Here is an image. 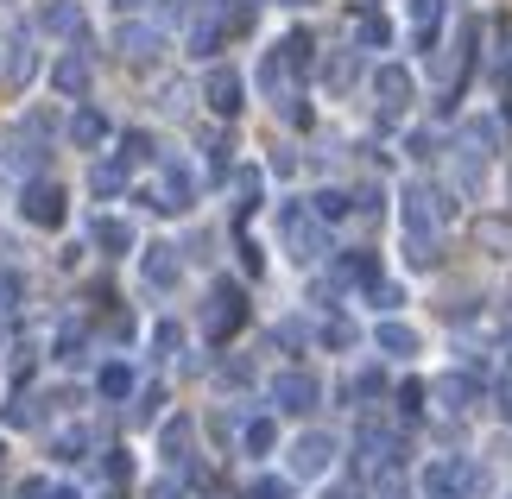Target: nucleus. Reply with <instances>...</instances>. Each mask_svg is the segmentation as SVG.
Instances as JSON below:
<instances>
[{
	"label": "nucleus",
	"mask_w": 512,
	"mask_h": 499,
	"mask_svg": "<svg viewBox=\"0 0 512 499\" xmlns=\"http://www.w3.org/2000/svg\"><path fill=\"white\" fill-rule=\"evenodd\" d=\"M279 228H285V253L298 259V266H317V259H323L329 234H323V222H317V215H310V209L285 203V209H279Z\"/></svg>",
	"instance_id": "nucleus-1"
},
{
	"label": "nucleus",
	"mask_w": 512,
	"mask_h": 499,
	"mask_svg": "<svg viewBox=\"0 0 512 499\" xmlns=\"http://www.w3.org/2000/svg\"><path fill=\"white\" fill-rule=\"evenodd\" d=\"M285 468L298 474V481H323V474L336 468V436H329V430H304L298 443H291Z\"/></svg>",
	"instance_id": "nucleus-2"
},
{
	"label": "nucleus",
	"mask_w": 512,
	"mask_h": 499,
	"mask_svg": "<svg viewBox=\"0 0 512 499\" xmlns=\"http://www.w3.org/2000/svg\"><path fill=\"white\" fill-rule=\"evenodd\" d=\"M449 196L443 190H430V184H405V228L411 234H437L443 222H449Z\"/></svg>",
	"instance_id": "nucleus-3"
},
{
	"label": "nucleus",
	"mask_w": 512,
	"mask_h": 499,
	"mask_svg": "<svg viewBox=\"0 0 512 499\" xmlns=\"http://www.w3.org/2000/svg\"><path fill=\"white\" fill-rule=\"evenodd\" d=\"M19 215H26L32 228H57L64 222V190H57L51 177H32V184L19 190Z\"/></svg>",
	"instance_id": "nucleus-4"
},
{
	"label": "nucleus",
	"mask_w": 512,
	"mask_h": 499,
	"mask_svg": "<svg viewBox=\"0 0 512 499\" xmlns=\"http://www.w3.org/2000/svg\"><path fill=\"white\" fill-rule=\"evenodd\" d=\"M317 398H323V386H317L310 373H298V367L272 379V411H291V417H304V411H317Z\"/></svg>",
	"instance_id": "nucleus-5"
},
{
	"label": "nucleus",
	"mask_w": 512,
	"mask_h": 499,
	"mask_svg": "<svg viewBox=\"0 0 512 499\" xmlns=\"http://www.w3.org/2000/svg\"><path fill=\"white\" fill-rule=\"evenodd\" d=\"M152 196H159V209H190L196 203V171L184 165V158H165V165H159V190H152Z\"/></svg>",
	"instance_id": "nucleus-6"
},
{
	"label": "nucleus",
	"mask_w": 512,
	"mask_h": 499,
	"mask_svg": "<svg viewBox=\"0 0 512 499\" xmlns=\"http://www.w3.org/2000/svg\"><path fill=\"white\" fill-rule=\"evenodd\" d=\"M241 316H247V297H241V285H215V291H209V316H203V329L215 335V342L241 329Z\"/></svg>",
	"instance_id": "nucleus-7"
},
{
	"label": "nucleus",
	"mask_w": 512,
	"mask_h": 499,
	"mask_svg": "<svg viewBox=\"0 0 512 499\" xmlns=\"http://www.w3.org/2000/svg\"><path fill=\"white\" fill-rule=\"evenodd\" d=\"M114 51L127 57V64H159V51H165V38L152 32V26H140V19H127L121 32H114Z\"/></svg>",
	"instance_id": "nucleus-8"
},
{
	"label": "nucleus",
	"mask_w": 512,
	"mask_h": 499,
	"mask_svg": "<svg viewBox=\"0 0 512 499\" xmlns=\"http://www.w3.org/2000/svg\"><path fill=\"white\" fill-rule=\"evenodd\" d=\"M177 278H184V266H177V247H146V253H140V285H146V291H177Z\"/></svg>",
	"instance_id": "nucleus-9"
},
{
	"label": "nucleus",
	"mask_w": 512,
	"mask_h": 499,
	"mask_svg": "<svg viewBox=\"0 0 512 499\" xmlns=\"http://www.w3.org/2000/svg\"><path fill=\"white\" fill-rule=\"evenodd\" d=\"M51 89L64 95V102H83V95H89V57L83 51H64L51 64Z\"/></svg>",
	"instance_id": "nucleus-10"
},
{
	"label": "nucleus",
	"mask_w": 512,
	"mask_h": 499,
	"mask_svg": "<svg viewBox=\"0 0 512 499\" xmlns=\"http://www.w3.org/2000/svg\"><path fill=\"white\" fill-rule=\"evenodd\" d=\"M241 76H234V70H209L203 76V102L215 108V114H241Z\"/></svg>",
	"instance_id": "nucleus-11"
},
{
	"label": "nucleus",
	"mask_w": 512,
	"mask_h": 499,
	"mask_svg": "<svg viewBox=\"0 0 512 499\" xmlns=\"http://www.w3.org/2000/svg\"><path fill=\"white\" fill-rule=\"evenodd\" d=\"M373 95H380L386 108H405L411 102V70L405 64H380L373 70Z\"/></svg>",
	"instance_id": "nucleus-12"
},
{
	"label": "nucleus",
	"mask_w": 512,
	"mask_h": 499,
	"mask_svg": "<svg viewBox=\"0 0 512 499\" xmlns=\"http://www.w3.org/2000/svg\"><path fill=\"white\" fill-rule=\"evenodd\" d=\"M373 342H380V354H392V361H411V354H418V329H411V323H392V316H386V323L373 329Z\"/></svg>",
	"instance_id": "nucleus-13"
},
{
	"label": "nucleus",
	"mask_w": 512,
	"mask_h": 499,
	"mask_svg": "<svg viewBox=\"0 0 512 499\" xmlns=\"http://www.w3.org/2000/svg\"><path fill=\"white\" fill-rule=\"evenodd\" d=\"M89 241L102 247V253H133V222H121V215H95Z\"/></svg>",
	"instance_id": "nucleus-14"
},
{
	"label": "nucleus",
	"mask_w": 512,
	"mask_h": 499,
	"mask_svg": "<svg viewBox=\"0 0 512 499\" xmlns=\"http://www.w3.org/2000/svg\"><path fill=\"white\" fill-rule=\"evenodd\" d=\"M38 26H45L51 38H76L83 32V7H76V0H51V7L38 13Z\"/></svg>",
	"instance_id": "nucleus-15"
},
{
	"label": "nucleus",
	"mask_w": 512,
	"mask_h": 499,
	"mask_svg": "<svg viewBox=\"0 0 512 499\" xmlns=\"http://www.w3.org/2000/svg\"><path fill=\"white\" fill-rule=\"evenodd\" d=\"M468 405H475V379H462V373H449V379H437V411H449V417H462Z\"/></svg>",
	"instance_id": "nucleus-16"
},
{
	"label": "nucleus",
	"mask_w": 512,
	"mask_h": 499,
	"mask_svg": "<svg viewBox=\"0 0 512 499\" xmlns=\"http://www.w3.org/2000/svg\"><path fill=\"white\" fill-rule=\"evenodd\" d=\"M121 190H127V165H121V158L89 165V196H121Z\"/></svg>",
	"instance_id": "nucleus-17"
},
{
	"label": "nucleus",
	"mask_w": 512,
	"mask_h": 499,
	"mask_svg": "<svg viewBox=\"0 0 512 499\" xmlns=\"http://www.w3.org/2000/svg\"><path fill=\"white\" fill-rule=\"evenodd\" d=\"M114 127H108V114H95V108H76V121H70V139L76 146H102Z\"/></svg>",
	"instance_id": "nucleus-18"
},
{
	"label": "nucleus",
	"mask_w": 512,
	"mask_h": 499,
	"mask_svg": "<svg viewBox=\"0 0 512 499\" xmlns=\"http://www.w3.org/2000/svg\"><path fill=\"white\" fill-rule=\"evenodd\" d=\"M95 392H102V398H114V405H121V398H133V367L108 361L102 373H95Z\"/></svg>",
	"instance_id": "nucleus-19"
},
{
	"label": "nucleus",
	"mask_w": 512,
	"mask_h": 499,
	"mask_svg": "<svg viewBox=\"0 0 512 499\" xmlns=\"http://www.w3.org/2000/svg\"><path fill=\"white\" fill-rule=\"evenodd\" d=\"M279 443V424H272V417H247V430H241V449L253 455V462H260V455Z\"/></svg>",
	"instance_id": "nucleus-20"
},
{
	"label": "nucleus",
	"mask_w": 512,
	"mask_h": 499,
	"mask_svg": "<svg viewBox=\"0 0 512 499\" xmlns=\"http://www.w3.org/2000/svg\"><path fill=\"white\" fill-rule=\"evenodd\" d=\"M159 455H165L171 468L190 455V417H171V424H165V436H159Z\"/></svg>",
	"instance_id": "nucleus-21"
},
{
	"label": "nucleus",
	"mask_w": 512,
	"mask_h": 499,
	"mask_svg": "<svg viewBox=\"0 0 512 499\" xmlns=\"http://www.w3.org/2000/svg\"><path fill=\"white\" fill-rule=\"evenodd\" d=\"M32 70H38V57H32L26 38H19V45H7V83H13V89H26V83H32Z\"/></svg>",
	"instance_id": "nucleus-22"
},
{
	"label": "nucleus",
	"mask_w": 512,
	"mask_h": 499,
	"mask_svg": "<svg viewBox=\"0 0 512 499\" xmlns=\"http://www.w3.org/2000/svg\"><path fill=\"white\" fill-rule=\"evenodd\" d=\"M348 209H354V196H342V190H317V209H310V215H317V222H342Z\"/></svg>",
	"instance_id": "nucleus-23"
},
{
	"label": "nucleus",
	"mask_w": 512,
	"mask_h": 499,
	"mask_svg": "<svg viewBox=\"0 0 512 499\" xmlns=\"http://www.w3.org/2000/svg\"><path fill=\"white\" fill-rule=\"evenodd\" d=\"M234 190H241V209H260L266 177H260V171H234Z\"/></svg>",
	"instance_id": "nucleus-24"
},
{
	"label": "nucleus",
	"mask_w": 512,
	"mask_h": 499,
	"mask_svg": "<svg viewBox=\"0 0 512 499\" xmlns=\"http://www.w3.org/2000/svg\"><path fill=\"white\" fill-rule=\"evenodd\" d=\"M323 342H329V348H354L361 335H354V323H348V316H329V323H323Z\"/></svg>",
	"instance_id": "nucleus-25"
},
{
	"label": "nucleus",
	"mask_w": 512,
	"mask_h": 499,
	"mask_svg": "<svg viewBox=\"0 0 512 499\" xmlns=\"http://www.w3.org/2000/svg\"><path fill=\"white\" fill-rule=\"evenodd\" d=\"M215 45H222V26H215V19H203V26H190V51H196V57H209Z\"/></svg>",
	"instance_id": "nucleus-26"
},
{
	"label": "nucleus",
	"mask_w": 512,
	"mask_h": 499,
	"mask_svg": "<svg viewBox=\"0 0 512 499\" xmlns=\"http://www.w3.org/2000/svg\"><path fill=\"white\" fill-rule=\"evenodd\" d=\"M152 348H159V361H171V354L184 348V329H177V323H159V329H152Z\"/></svg>",
	"instance_id": "nucleus-27"
},
{
	"label": "nucleus",
	"mask_w": 512,
	"mask_h": 499,
	"mask_svg": "<svg viewBox=\"0 0 512 499\" xmlns=\"http://www.w3.org/2000/svg\"><path fill=\"white\" fill-rule=\"evenodd\" d=\"M354 45H367V51H380V45H386V19H373V13H367V19H361V26H354Z\"/></svg>",
	"instance_id": "nucleus-28"
},
{
	"label": "nucleus",
	"mask_w": 512,
	"mask_h": 499,
	"mask_svg": "<svg viewBox=\"0 0 512 499\" xmlns=\"http://www.w3.org/2000/svg\"><path fill=\"white\" fill-rule=\"evenodd\" d=\"M481 241L494 253H512V222H481Z\"/></svg>",
	"instance_id": "nucleus-29"
},
{
	"label": "nucleus",
	"mask_w": 512,
	"mask_h": 499,
	"mask_svg": "<svg viewBox=\"0 0 512 499\" xmlns=\"http://www.w3.org/2000/svg\"><path fill=\"white\" fill-rule=\"evenodd\" d=\"M140 158H152V139L146 133H127L121 139V165H140Z\"/></svg>",
	"instance_id": "nucleus-30"
},
{
	"label": "nucleus",
	"mask_w": 512,
	"mask_h": 499,
	"mask_svg": "<svg viewBox=\"0 0 512 499\" xmlns=\"http://www.w3.org/2000/svg\"><path fill=\"white\" fill-rule=\"evenodd\" d=\"M83 443H89L83 430H64V436H57V449H51V455H57V462H76V455H83Z\"/></svg>",
	"instance_id": "nucleus-31"
},
{
	"label": "nucleus",
	"mask_w": 512,
	"mask_h": 499,
	"mask_svg": "<svg viewBox=\"0 0 512 499\" xmlns=\"http://www.w3.org/2000/svg\"><path fill=\"white\" fill-rule=\"evenodd\" d=\"M405 13H411V19H418V26L430 32V26H437V13H443V0H405Z\"/></svg>",
	"instance_id": "nucleus-32"
},
{
	"label": "nucleus",
	"mask_w": 512,
	"mask_h": 499,
	"mask_svg": "<svg viewBox=\"0 0 512 499\" xmlns=\"http://www.w3.org/2000/svg\"><path fill=\"white\" fill-rule=\"evenodd\" d=\"M57 361H64V367L83 361V335H64V342H57Z\"/></svg>",
	"instance_id": "nucleus-33"
},
{
	"label": "nucleus",
	"mask_w": 512,
	"mask_h": 499,
	"mask_svg": "<svg viewBox=\"0 0 512 499\" xmlns=\"http://www.w3.org/2000/svg\"><path fill=\"white\" fill-rule=\"evenodd\" d=\"M373 304H380V310H399L405 291H399V285H373Z\"/></svg>",
	"instance_id": "nucleus-34"
},
{
	"label": "nucleus",
	"mask_w": 512,
	"mask_h": 499,
	"mask_svg": "<svg viewBox=\"0 0 512 499\" xmlns=\"http://www.w3.org/2000/svg\"><path fill=\"white\" fill-rule=\"evenodd\" d=\"M19 499H51V481H45V474H32V481H19Z\"/></svg>",
	"instance_id": "nucleus-35"
},
{
	"label": "nucleus",
	"mask_w": 512,
	"mask_h": 499,
	"mask_svg": "<svg viewBox=\"0 0 512 499\" xmlns=\"http://www.w3.org/2000/svg\"><path fill=\"white\" fill-rule=\"evenodd\" d=\"M399 405H405V411H424V386H418V379H411V386H399Z\"/></svg>",
	"instance_id": "nucleus-36"
},
{
	"label": "nucleus",
	"mask_w": 512,
	"mask_h": 499,
	"mask_svg": "<svg viewBox=\"0 0 512 499\" xmlns=\"http://www.w3.org/2000/svg\"><path fill=\"white\" fill-rule=\"evenodd\" d=\"M253 493H260V499H285V481H253Z\"/></svg>",
	"instance_id": "nucleus-37"
},
{
	"label": "nucleus",
	"mask_w": 512,
	"mask_h": 499,
	"mask_svg": "<svg viewBox=\"0 0 512 499\" xmlns=\"http://www.w3.org/2000/svg\"><path fill=\"white\" fill-rule=\"evenodd\" d=\"M323 499H361V493H354L348 481H336V487H323Z\"/></svg>",
	"instance_id": "nucleus-38"
},
{
	"label": "nucleus",
	"mask_w": 512,
	"mask_h": 499,
	"mask_svg": "<svg viewBox=\"0 0 512 499\" xmlns=\"http://www.w3.org/2000/svg\"><path fill=\"white\" fill-rule=\"evenodd\" d=\"M500 417H506V424H512V379H506V386H500Z\"/></svg>",
	"instance_id": "nucleus-39"
},
{
	"label": "nucleus",
	"mask_w": 512,
	"mask_h": 499,
	"mask_svg": "<svg viewBox=\"0 0 512 499\" xmlns=\"http://www.w3.org/2000/svg\"><path fill=\"white\" fill-rule=\"evenodd\" d=\"M114 7H121V13H140V7H146V0H114Z\"/></svg>",
	"instance_id": "nucleus-40"
},
{
	"label": "nucleus",
	"mask_w": 512,
	"mask_h": 499,
	"mask_svg": "<svg viewBox=\"0 0 512 499\" xmlns=\"http://www.w3.org/2000/svg\"><path fill=\"white\" fill-rule=\"evenodd\" d=\"M0 455H7V443H0Z\"/></svg>",
	"instance_id": "nucleus-41"
},
{
	"label": "nucleus",
	"mask_w": 512,
	"mask_h": 499,
	"mask_svg": "<svg viewBox=\"0 0 512 499\" xmlns=\"http://www.w3.org/2000/svg\"><path fill=\"white\" fill-rule=\"evenodd\" d=\"M0 7H7V0H0Z\"/></svg>",
	"instance_id": "nucleus-42"
}]
</instances>
